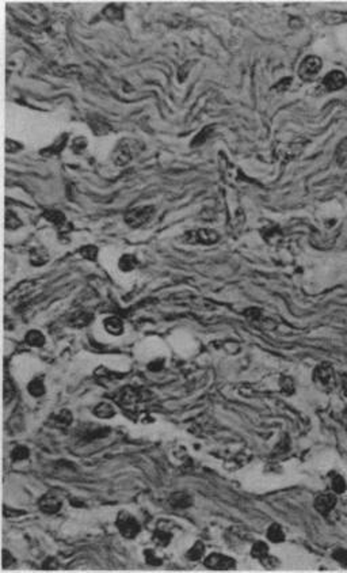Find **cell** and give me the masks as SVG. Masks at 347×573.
I'll return each instance as SVG.
<instances>
[{
	"label": "cell",
	"instance_id": "d590c367",
	"mask_svg": "<svg viewBox=\"0 0 347 573\" xmlns=\"http://www.w3.org/2000/svg\"><path fill=\"white\" fill-rule=\"evenodd\" d=\"M212 129H213V126L203 128V131H202V132H200V135H197L196 139L193 140L191 145H193V147H196V145H200V144H202V143H205V140L209 138V133L212 132Z\"/></svg>",
	"mask_w": 347,
	"mask_h": 573
},
{
	"label": "cell",
	"instance_id": "e0dca14e",
	"mask_svg": "<svg viewBox=\"0 0 347 573\" xmlns=\"http://www.w3.org/2000/svg\"><path fill=\"white\" fill-rule=\"evenodd\" d=\"M68 138H70V136H68L67 133H63V135H61L49 148L42 150L41 154H42V155H58V154L65 148V145L68 143Z\"/></svg>",
	"mask_w": 347,
	"mask_h": 573
},
{
	"label": "cell",
	"instance_id": "ba28073f",
	"mask_svg": "<svg viewBox=\"0 0 347 573\" xmlns=\"http://www.w3.org/2000/svg\"><path fill=\"white\" fill-rule=\"evenodd\" d=\"M346 83L347 78L342 71H331L323 79V86L326 87L327 91H331V93L343 88L346 86Z\"/></svg>",
	"mask_w": 347,
	"mask_h": 573
},
{
	"label": "cell",
	"instance_id": "52a82bcc",
	"mask_svg": "<svg viewBox=\"0 0 347 573\" xmlns=\"http://www.w3.org/2000/svg\"><path fill=\"white\" fill-rule=\"evenodd\" d=\"M205 567L213 571H229L236 567V562L232 557L221 554V553H212L205 560Z\"/></svg>",
	"mask_w": 347,
	"mask_h": 573
},
{
	"label": "cell",
	"instance_id": "9a60e30c",
	"mask_svg": "<svg viewBox=\"0 0 347 573\" xmlns=\"http://www.w3.org/2000/svg\"><path fill=\"white\" fill-rule=\"evenodd\" d=\"M30 262H32L33 266H42V265L48 264L49 262L48 250L45 247H42V246L34 247L30 252Z\"/></svg>",
	"mask_w": 347,
	"mask_h": 573
},
{
	"label": "cell",
	"instance_id": "d4e9b609",
	"mask_svg": "<svg viewBox=\"0 0 347 573\" xmlns=\"http://www.w3.org/2000/svg\"><path fill=\"white\" fill-rule=\"evenodd\" d=\"M152 539H153V542L156 543V545H159V546H168L170 545L171 539H172V535H171L168 531H165V530H156L155 533H153V536H152Z\"/></svg>",
	"mask_w": 347,
	"mask_h": 573
},
{
	"label": "cell",
	"instance_id": "60d3db41",
	"mask_svg": "<svg viewBox=\"0 0 347 573\" xmlns=\"http://www.w3.org/2000/svg\"><path fill=\"white\" fill-rule=\"evenodd\" d=\"M163 367H164V359H156V360H153V361H151V363L148 364L149 371H153V372L160 371Z\"/></svg>",
	"mask_w": 347,
	"mask_h": 573
},
{
	"label": "cell",
	"instance_id": "bcb514c9",
	"mask_svg": "<svg viewBox=\"0 0 347 573\" xmlns=\"http://www.w3.org/2000/svg\"><path fill=\"white\" fill-rule=\"evenodd\" d=\"M345 393H346V397H347V382L345 383Z\"/></svg>",
	"mask_w": 347,
	"mask_h": 573
},
{
	"label": "cell",
	"instance_id": "2e32d148",
	"mask_svg": "<svg viewBox=\"0 0 347 573\" xmlns=\"http://www.w3.org/2000/svg\"><path fill=\"white\" fill-rule=\"evenodd\" d=\"M103 326L108 330V333L113 336H121L124 333V322L118 316H109L103 322Z\"/></svg>",
	"mask_w": 347,
	"mask_h": 573
},
{
	"label": "cell",
	"instance_id": "7bdbcfd3",
	"mask_svg": "<svg viewBox=\"0 0 347 573\" xmlns=\"http://www.w3.org/2000/svg\"><path fill=\"white\" fill-rule=\"evenodd\" d=\"M14 564V557L13 554H10L7 550H3V567L8 568L10 565Z\"/></svg>",
	"mask_w": 347,
	"mask_h": 573
},
{
	"label": "cell",
	"instance_id": "ee69618b",
	"mask_svg": "<svg viewBox=\"0 0 347 573\" xmlns=\"http://www.w3.org/2000/svg\"><path fill=\"white\" fill-rule=\"evenodd\" d=\"M246 315L250 319H256L260 316V311L258 309H250L246 311Z\"/></svg>",
	"mask_w": 347,
	"mask_h": 573
},
{
	"label": "cell",
	"instance_id": "1f68e13d",
	"mask_svg": "<svg viewBox=\"0 0 347 573\" xmlns=\"http://www.w3.org/2000/svg\"><path fill=\"white\" fill-rule=\"evenodd\" d=\"M22 226V221L19 220L18 216L11 212V211H7L6 212V228L7 230H17L18 227Z\"/></svg>",
	"mask_w": 347,
	"mask_h": 573
},
{
	"label": "cell",
	"instance_id": "4dcf8cb0",
	"mask_svg": "<svg viewBox=\"0 0 347 573\" xmlns=\"http://www.w3.org/2000/svg\"><path fill=\"white\" fill-rule=\"evenodd\" d=\"M29 455H30V451H29V448L26 447V446H17L11 451V459L14 462H19V460L27 459Z\"/></svg>",
	"mask_w": 347,
	"mask_h": 573
},
{
	"label": "cell",
	"instance_id": "7a4b0ae2",
	"mask_svg": "<svg viewBox=\"0 0 347 573\" xmlns=\"http://www.w3.org/2000/svg\"><path fill=\"white\" fill-rule=\"evenodd\" d=\"M115 524H117V529L121 533V535L125 536L127 539L136 538L140 534V531H141V526L137 522V519L132 516L130 514L125 512V511H122V512L118 514Z\"/></svg>",
	"mask_w": 347,
	"mask_h": 573
},
{
	"label": "cell",
	"instance_id": "4316f807",
	"mask_svg": "<svg viewBox=\"0 0 347 573\" xmlns=\"http://www.w3.org/2000/svg\"><path fill=\"white\" fill-rule=\"evenodd\" d=\"M72 421H73V416L70 410L67 409L60 410L55 416V422H56V425H60V427H70Z\"/></svg>",
	"mask_w": 347,
	"mask_h": 573
},
{
	"label": "cell",
	"instance_id": "30bf717a",
	"mask_svg": "<svg viewBox=\"0 0 347 573\" xmlns=\"http://www.w3.org/2000/svg\"><path fill=\"white\" fill-rule=\"evenodd\" d=\"M132 158L133 152L130 145L125 144L124 141L114 148L113 155H111V159H113V162L117 166H125V164H128L132 160Z\"/></svg>",
	"mask_w": 347,
	"mask_h": 573
},
{
	"label": "cell",
	"instance_id": "8fae6325",
	"mask_svg": "<svg viewBox=\"0 0 347 573\" xmlns=\"http://www.w3.org/2000/svg\"><path fill=\"white\" fill-rule=\"evenodd\" d=\"M336 505V497L331 493H323L315 500V510L322 515H329Z\"/></svg>",
	"mask_w": 347,
	"mask_h": 573
},
{
	"label": "cell",
	"instance_id": "ac0fdd59",
	"mask_svg": "<svg viewBox=\"0 0 347 573\" xmlns=\"http://www.w3.org/2000/svg\"><path fill=\"white\" fill-rule=\"evenodd\" d=\"M27 391L30 393V395H33V397L36 398H39L42 397V395H45L46 389H45L44 378H42V376H37V378H34L33 380H30V383L27 384Z\"/></svg>",
	"mask_w": 347,
	"mask_h": 573
},
{
	"label": "cell",
	"instance_id": "b9f144b4",
	"mask_svg": "<svg viewBox=\"0 0 347 573\" xmlns=\"http://www.w3.org/2000/svg\"><path fill=\"white\" fill-rule=\"evenodd\" d=\"M292 83V79L291 78H286V79H281V82H278L275 86H274V90H278V91H285L286 88L291 86Z\"/></svg>",
	"mask_w": 347,
	"mask_h": 573
},
{
	"label": "cell",
	"instance_id": "d6986e66",
	"mask_svg": "<svg viewBox=\"0 0 347 573\" xmlns=\"http://www.w3.org/2000/svg\"><path fill=\"white\" fill-rule=\"evenodd\" d=\"M90 126H91V129H92V132L96 135V136H103V135H106V133L110 132V125H109L106 121H103L102 119H99V117H92V119H90Z\"/></svg>",
	"mask_w": 347,
	"mask_h": 573
},
{
	"label": "cell",
	"instance_id": "d6a6232c",
	"mask_svg": "<svg viewBox=\"0 0 347 573\" xmlns=\"http://www.w3.org/2000/svg\"><path fill=\"white\" fill-rule=\"evenodd\" d=\"M87 145H89V140L86 139L84 136H79V138H76L73 141H72V151L75 152V154H82L86 148H87Z\"/></svg>",
	"mask_w": 347,
	"mask_h": 573
},
{
	"label": "cell",
	"instance_id": "74e56055",
	"mask_svg": "<svg viewBox=\"0 0 347 573\" xmlns=\"http://www.w3.org/2000/svg\"><path fill=\"white\" fill-rule=\"evenodd\" d=\"M332 557L338 562H341L342 565L347 567V550H345V549H336L332 553Z\"/></svg>",
	"mask_w": 347,
	"mask_h": 573
},
{
	"label": "cell",
	"instance_id": "f1b7e54d",
	"mask_svg": "<svg viewBox=\"0 0 347 573\" xmlns=\"http://www.w3.org/2000/svg\"><path fill=\"white\" fill-rule=\"evenodd\" d=\"M205 554V545L202 543V542H196L194 545H193V548L190 549L189 552H187V558H189L190 561H197L200 560V558H202V555Z\"/></svg>",
	"mask_w": 347,
	"mask_h": 573
},
{
	"label": "cell",
	"instance_id": "7c38bea8",
	"mask_svg": "<svg viewBox=\"0 0 347 573\" xmlns=\"http://www.w3.org/2000/svg\"><path fill=\"white\" fill-rule=\"evenodd\" d=\"M168 503L172 508H177V510H183V508H189L190 505L193 504V498L190 497L187 493L184 492H177V493H172L168 498Z\"/></svg>",
	"mask_w": 347,
	"mask_h": 573
},
{
	"label": "cell",
	"instance_id": "ffe728a7",
	"mask_svg": "<svg viewBox=\"0 0 347 573\" xmlns=\"http://www.w3.org/2000/svg\"><path fill=\"white\" fill-rule=\"evenodd\" d=\"M25 341H26V344H27V345H30V347L41 348L45 345V341H46V338H45V336L41 333L39 330H30L29 333L26 334Z\"/></svg>",
	"mask_w": 347,
	"mask_h": 573
},
{
	"label": "cell",
	"instance_id": "f35d334b",
	"mask_svg": "<svg viewBox=\"0 0 347 573\" xmlns=\"http://www.w3.org/2000/svg\"><path fill=\"white\" fill-rule=\"evenodd\" d=\"M14 397V386L10 382H8V379H6L4 380V402H8V399L10 398Z\"/></svg>",
	"mask_w": 347,
	"mask_h": 573
},
{
	"label": "cell",
	"instance_id": "9c48e42d",
	"mask_svg": "<svg viewBox=\"0 0 347 573\" xmlns=\"http://www.w3.org/2000/svg\"><path fill=\"white\" fill-rule=\"evenodd\" d=\"M38 507L44 514L53 515V514H57L58 511L61 510V500L57 497L56 494L48 493V494H45V496L39 498Z\"/></svg>",
	"mask_w": 347,
	"mask_h": 573
},
{
	"label": "cell",
	"instance_id": "3957f363",
	"mask_svg": "<svg viewBox=\"0 0 347 573\" xmlns=\"http://www.w3.org/2000/svg\"><path fill=\"white\" fill-rule=\"evenodd\" d=\"M155 207L153 205H146V207H139V208L130 209L125 214V223L132 228H139L144 226L151 220L155 215Z\"/></svg>",
	"mask_w": 347,
	"mask_h": 573
},
{
	"label": "cell",
	"instance_id": "7402d4cb",
	"mask_svg": "<svg viewBox=\"0 0 347 573\" xmlns=\"http://www.w3.org/2000/svg\"><path fill=\"white\" fill-rule=\"evenodd\" d=\"M267 539L270 542H273V543H281V542H284L285 533L284 530H282V527H281L279 524H277V523L272 524V526L267 529Z\"/></svg>",
	"mask_w": 347,
	"mask_h": 573
},
{
	"label": "cell",
	"instance_id": "cb8c5ba5",
	"mask_svg": "<svg viewBox=\"0 0 347 573\" xmlns=\"http://www.w3.org/2000/svg\"><path fill=\"white\" fill-rule=\"evenodd\" d=\"M251 555H253L254 558H256V560L263 561L269 555V546L262 541L255 542L253 549H251Z\"/></svg>",
	"mask_w": 347,
	"mask_h": 573
},
{
	"label": "cell",
	"instance_id": "83f0119b",
	"mask_svg": "<svg viewBox=\"0 0 347 573\" xmlns=\"http://www.w3.org/2000/svg\"><path fill=\"white\" fill-rule=\"evenodd\" d=\"M98 247L94 245H84L79 249V254L82 256L83 258L87 259V261H96L98 258Z\"/></svg>",
	"mask_w": 347,
	"mask_h": 573
},
{
	"label": "cell",
	"instance_id": "44dd1931",
	"mask_svg": "<svg viewBox=\"0 0 347 573\" xmlns=\"http://www.w3.org/2000/svg\"><path fill=\"white\" fill-rule=\"evenodd\" d=\"M137 265H139V261L134 254H124L118 261V266L122 272L134 271L137 268Z\"/></svg>",
	"mask_w": 347,
	"mask_h": 573
},
{
	"label": "cell",
	"instance_id": "f546056e",
	"mask_svg": "<svg viewBox=\"0 0 347 573\" xmlns=\"http://www.w3.org/2000/svg\"><path fill=\"white\" fill-rule=\"evenodd\" d=\"M103 14L110 19H122L124 18V7L117 6V4H110L105 8Z\"/></svg>",
	"mask_w": 347,
	"mask_h": 573
},
{
	"label": "cell",
	"instance_id": "ab89813d",
	"mask_svg": "<svg viewBox=\"0 0 347 573\" xmlns=\"http://www.w3.org/2000/svg\"><path fill=\"white\" fill-rule=\"evenodd\" d=\"M22 147H23V145L19 144V143H17V141H14V140L13 141H11L10 139L6 140V151L7 152H13V154L14 152H18L19 150H22Z\"/></svg>",
	"mask_w": 347,
	"mask_h": 573
},
{
	"label": "cell",
	"instance_id": "8d00e7d4",
	"mask_svg": "<svg viewBox=\"0 0 347 573\" xmlns=\"http://www.w3.org/2000/svg\"><path fill=\"white\" fill-rule=\"evenodd\" d=\"M279 383H281V389H282L284 393H286V394H293L294 393V383H293L292 378L284 376V378L281 379Z\"/></svg>",
	"mask_w": 347,
	"mask_h": 573
},
{
	"label": "cell",
	"instance_id": "836d02e7",
	"mask_svg": "<svg viewBox=\"0 0 347 573\" xmlns=\"http://www.w3.org/2000/svg\"><path fill=\"white\" fill-rule=\"evenodd\" d=\"M331 486H332V491L335 493H338V494H342L343 492L346 491V482H345V479L342 478L341 475H335L334 478H332Z\"/></svg>",
	"mask_w": 347,
	"mask_h": 573
},
{
	"label": "cell",
	"instance_id": "f6af8a7d",
	"mask_svg": "<svg viewBox=\"0 0 347 573\" xmlns=\"http://www.w3.org/2000/svg\"><path fill=\"white\" fill-rule=\"evenodd\" d=\"M44 568L45 569H56L57 568L56 560H53V558H48V561H46V562H44Z\"/></svg>",
	"mask_w": 347,
	"mask_h": 573
},
{
	"label": "cell",
	"instance_id": "5b68a950",
	"mask_svg": "<svg viewBox=\"0 0 347 573\" xmlns=\"http://www.w3.org/2000/svg\"><path fill=\"white\" fill-rule=\"evenodd\" d=\"M313 380L324 390H332L335 386V372L332 367L327 363L317 365L313 371Z\"/></svg>",
	"mask_w": 347,
	"mask_h": 573
},
{
	"label": "cell",
	"instance_id": "4fadbf2b",
	"mask_svg": "<svg viewBox=\"0 0 347 573\" xmlns=\"http://www.w3.org/2000/svg\"><path fill=\"white\" fill-rule=\"evenodd\" d=\"M92 314H90V313H86V311H77V313H75V314H72L70 316V319H68V325L70 326H72V328H84V326H87V325H90L91 322H92Z\"/></svg>",
	"mask_w": 347,
	"mask_h": 573
},
{
	"label": "cell",
	"instance_id": "5bb4252c",
	"mask_svg": "<svg viewBox=\"0 0 347 573\" xmlns=\"http://www.w3.org/2000/svg\"><path fill=\"white\" fill-rule=\"evenodd\" d=\"M42 217H44L45 220L52 223V224H55L57 228H61V227H64L68 223L65 215L61 211H57V209H46L42 214Z\"/></svg>",
	"mask_w": 347,
	"mask_h": 573
},
{
	"label": "cell",
	"instance_id": "603a6c76",
	"mask_svg": "<svg viewBox=\"0 0 347 573\" xmlns=\"http://www.w3.org/2000/svg\"><path fill=\"white\" fill-rule=\"evenodd\" d=\"M94 415L99 418H111L115 416V410L109 402H99L94 408Z\"/></svg>",
	"mask_w": 347,
	"mask_h": 573
},
{
	"label": "cell",
	"instance_id": "6da1fadb",
	"mask_svg": "<svg viewBox=\"0 0 347 573\" xmlns=\"http://www.w3.org/2000/svg\"><path fill=\"white\" fill-rule=\"evenodd\" d=\"M152 394L149 391L143 390V389H134L130 386H127L124 389H121L117 395H114V399L117 401V403L124 405V406H132L136 405L137 402H146L148 399H151Z\"/></svg>",
	"mask_w": 347,
	"mask_h": 573
},
{
	"label": "cell",
	"instance_id": "277c9868",
	"mask_svg": "<svg viewBox=\"0 0 347 573\" xmlns=\"http://www.w3.org/2000/svg\"><path fill=\"white\" fill-rule=\"evenodd\" d=\"M322 59L317 56H308L304 59L298 67V76L304 82H312L322 70Z\"/></svg>",
	"mask_w": 347,
	"mask_h": 573
},
{
	"label": "cell",
	"instance_id": "8992f818",
	"mask_svg": "<svg viewBox=\"0 0 347 573\" xmlns=\"http://www.w3.org/2000/svg\"><path fill=\"white\" fill-rule=\"evenodd\" d=\"M219 234L216 233V231H213V230H205V228H201V230H197V231H189V233H186L184 235H183V239L186 240L187 243H190V245H196V243H200V245H213V243H216L217 240H219Z\"/></svg>",
	"mask_w": 347,
	"mask_h": 573
},
{
	"label": "cell",
	"instance_id": "e575fe53",
	"mask_svg": "<svg viewBox=\"0 0 347 573\" xmlns=\"http://www.w3.org/2000/svg\"><path fill=\"white\" fill-rule=\"evenodd\" d=\"M144 554H146V564H149L152 567H159V565L163 564V561L160 560L158 555L153 553V550H146Z\"/></svg>",
	"mask_w": 347,
	"mask_h": 573
},
{
	"label": "cell",
	"instance_id": "484cf974",
	"mask_svg": "<svg viewBox=\"0 0 347 573\" xmlns=\"http://www.w3.org/2000/svg\"><path fill=\"white\" fill-rule=\"evenodd\" d=\"M336 163L341 167H347V138L343 139L336 148Z\"/></svg>",
	"mask_w": 347,
	"mask_h": 573
}]
</instances>
